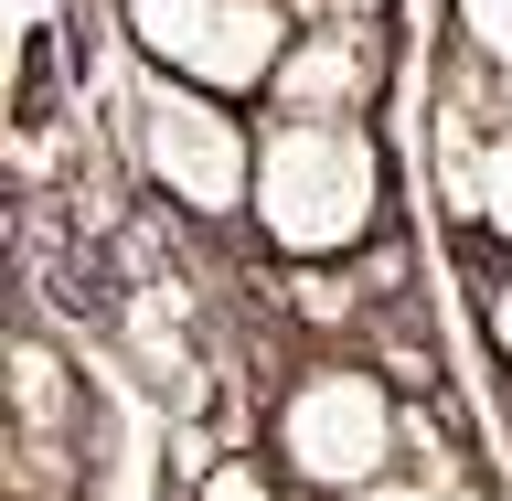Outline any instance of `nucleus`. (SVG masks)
I'll list each match as a JSON object with an SVG mask.
<instances>
[{"mask_svg": "<svg viewBox=\"0 0 512 501\" xmlns=\"http://www.w3.org/2000/svg\"><path fill=\"white\" fill-rule=\"evenodd\" d=\"M459 11H470L480 54H502V64H512V0H459Z\"/></svg>", "mask_w": 512, "mask_h": 501, "instance_id": "obj_7", "label": "nucleus"}, {"mask_svg": "<svg viewBox=\"0 0 512 501\" xmlns=\"http://www.w3.org/2000/svg\"><path fill=\"white\" fill-rule=\"evenodd\" d=\"M374 214H384V171H374V139L363 128L299 118V128H278L256 150V224L288 256H342Z\"/></svg>", "mask_w": 512, "mask_h": 501, "instance_id": "obj_1", "label": "nucleus"}, {"mask_svg": "<svg viewBox=\"0 0 512 501\" xmlns=\"http://www.w3.org/2000/svg\"><path fill=\"white\" fill-rule=\"evenodd\" d=\"M374 75H384V54H374V22H342L331 11V32H310V43H288V64H278V107H299V118H342V107H363L374 96Z\"/></svg>", "mask_w": 512, "mask_h": 501, "instance_id": "obj_5", "label": "nucleus"}, {"mask_svg": "<svg viewBox=\"0 0 512 501\" xmlns=\"http://www.w3.org/2000/svg\"><path fill=\"white\" fill-rule=\"evenodd\" d=\"M363 501H470L459 480H427V491H363Z\"/></svg>", "mask_w": 512, "mask_h": 501, "instance_id": "obj_8", "label": "nucleus"}, {"mask_svg": "<svg viewBox=\"0 0 512 501\" xmlns=\"http://www.w3.org/2000/svg\"><path fill=\"white\" fill-rule=\"evenodd\" d=\"M139 54H160L182 86H214V96H246V86H278L288 64V11L278 0H118Z\"/></svg>", "mask_w": 512, "mask_h": 501, "instance_id": "obj_2", "label": "nucleus"}, {"mask_svg": "<svg viewBox=\"0 0 512 501\" xmlns=\"http://www.w3.org/2000/svg\"><path fill=\"white\" fill-rule=\"evenodd\" d=\"M203 501H278V491H267L256 459H214V470H203Z\"/></svg>", "mask_w": 512, "mask_h": 501, "instance_id": "obj_6", "label": "nucleus"}, {"mask_svg": "<svg viewBox=\"0 0 512 501\" xmlns=\"http://www.w3.org/2000/svg\"><path fill=\"white\" fill-rule=\"evenodd\" d=\"M491 342H502V352H512V278H502V288H491Z\"/></svg>", "mask_w": 512, "mask_h": 501, "instance_id": "obj_9", "label": "nucleus"}, {"mask_svg": "<svg viewBox=\"0 0 512 501\" xmlns=\"http://www.w3.org/2000/svg\"><path fill=\"white\" fill-rule=\"evenodd\" d=\"M331 11H352V22H374V11H384V0H331Z\"/></svg>", "mask_w": 512, "mask_h": 501, "instance_id": "obj_10", "label": "nucleus"}, {"mask_svg": "<svg viewBox=\"0 0 512 501\" xmlns=\"http://www.w3.org/2000/svg\"><path fill=\"white\" fill-rule=\"evenodd\" d=\"M395 395H384L374 374H342V363H320V374L288 384V406H278V448H288V470L320 480V491H374L384 459H395Z\"/></svg>", "mask_w": 512, "mask_h": 501, "instance_id": "obj_3", "label": "nucleus"}, {"mask_svg": "<svg viewBox=\"0 0 512 501\" xmlns=\"http://www.w3.org/2000/svg\"><path fill=\"white\" fill-rule=\"evenodd\" d=\"M139 128H150V171L182 192L192 214H235V203H246L256 160H246V139H235V118L214 107V86H150Z\"/></svg>", "mask_w": 512, "mask_h": 501, "instance_id": "obj_4", "label": "nucleus"}]
</instances>
